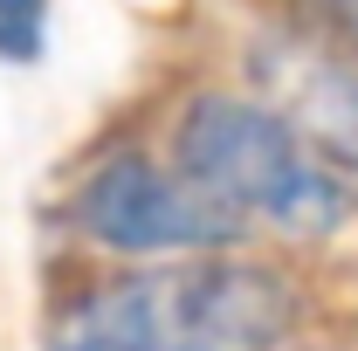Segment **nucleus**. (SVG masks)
Returning a JSON list of instances; mask_svg holds the SVG:
<instances>
[{"label": "nucleus", "mask_w": 358, "mask_h": 351, "mask_svg": "<svg viewBox=\"0 0 358 351\" xmlns=\"http://www.w3.org/2000/svg\"><path fill=\"white\" fill-rule=\"evenodd\" d=\"M55 35V0H0V69H35Z\"/></svg>", "instance_id": "obj_6"}, {"label": "nucleus", "mask_w": 358, "mask_h": 351, "mask_svg": "<svg viewBox=\"0 0 358 351\" xmlns=\"http://www.w3.org/2000/svg\"><path fill=\"white\" fill-rule=\"evenodd\" d=\"M48 351H159V345H152V331L138 324L124 282L110 275V282L76 289L69 303L55 310V324H48Z\"/></svg>", "instance_id": "obj_5"}, {"label": "nucleus", "mask_w": 358, "mask_h": 351, "mask_svg": "<svg viewBox=\"0 0 358 351\" xmlns=\"http://www.w3.org/2000/svg\"><path fill=\"white\" fill-rule=\"evenodd\" d=\"M159 351H282L303 324V296L275 262L248 255H186L124 275Z\"/></svg>", "instance_id": "obj_2"}, {"label": "nucleus", "mask_w": 358, "mask_h": 351, "mask_svg": "<svg viewBox=\"0 0 358 351\" xmlns=\"http://www.w3.org/2000/svg\"><path fill=\"white\" fill-rule=\"evenodd\" d=\"M324 7V21H331V35L345 48H358V0H317Z\"/></svg>", "instance_id": "obj_7"}, {"label": "nucleus", "mask_w": 358, "mask_h": 351, "mask_svg": "<svg viewBox=\"0 0 358 351\" xmlns=\"http://www.w3.org/2000/svg\"><path fill=\"white\" fill-rule=\"evenodd\" d=\"M255 83L338 173L358 179V48L275 35L255 48Z\"/></svg>", "instance_id": "obj_4"}, {"label": "nucleus", "mask_w": 358, "mask_h": 351, "mask_svg": "<svg viewBox=\"0 0 358 351\" xmlns=\"http://www.w3.org/2000/svg\"><path fill=\"white\" fill-rule=\"evenodd\" d=\"M173 166L241 227H268L282 241H331L352 220V179L268 96H186L173 117Z\"/></svg>", "instance_id": "obj_1"}, {"label": "nucleus", "mask_w": 358, "mask_h": 351, "mask_svg": "<svg viewBox=\"0 0 358 351\" xmlns=\"http://www.w3.org/2000/svg\"><path fill=\"white\" fill-rule=\"evenodd\" d=\"M262 7H303V0H262Z\"/></svg>", "instance_id": "obj_8"}, {"label": "nucleus", "mask_w": 358, "mask_h": 351, "mask_svg": "<svg viewBox=\"0 0 358 351\" xmlns=\"http://www.w3.org/2000/svg\"><path fill=\"white\" fill-rule=\"evenodd\" d=\"M69 227L103 255H131V262H186V255H227L248 227L214 207L173 159L152 152H103L76 186H69Z\"/></svg>", "instance_id": "obj_3"}]
</instances>
